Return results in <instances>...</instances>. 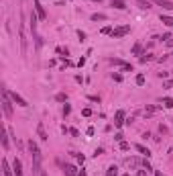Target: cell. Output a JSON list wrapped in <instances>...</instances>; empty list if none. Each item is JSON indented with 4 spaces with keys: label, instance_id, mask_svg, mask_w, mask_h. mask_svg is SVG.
<instances>
[{
    "label": "cell",
    "instance_id": "obj_17",
    "mask_svg": "<svg viewBox=\"0 0 173 176\" xmlns=\"http://www.w3.org/2000/svg\"><path fill=\"white\" fill-rule=\"evenodd\" d=\"M106 19H108V16H106V14H102V12L92 14V21H94V23H98V21H106Z\"/></svg>",
    "mask_w": 173,
    "mask_h": 176
},
{
    "label": "cell",
    "instance_id": "obj_29",
    "mask_svg": "<svg viewBox=\"0 0 173 176\" xmlns=\"http://www.w3.org/2000/svg\"><path fill=\"white\" fill-rule=\"evenodd\" d=\"M69 113H71V107L65 104V107H63V115H69Z\"/></svg>",
    "mask_w": 173,
    "mask_h": 176
},
{
    "label": "cell",
    "instance_id": "obj_21",
    "mask_svg": "<svg viewBox=\"0 0 173 176\" xmlns=\"http://www.w3.org/2000/svg\"><path fill=\"white\" fill-rule=\"evenodd\" d=\"M106 176H118V168H116V166H110V168L106 170Z\"/></svg>",
    "mask_w": 173,
    "mask_h": 176
},
{
    "label": "cell",
    "instance_id": "obj_31",
    "mask_svg": "<svg viewBox=\"0 0 173 176\" xmlns=\"http://www.w3.org/2000/svg\"><path fill=\"white\" fill-rule=\"evenodd\" d=\"M82 115H84V117H90V115H92V109H84Z\"/></svg>",
    "mask_w": 173,
    "mask_h": 176
},
{
    "label": "cell",
    "instance_id": "obj_3",
    "mask_svg": "<svg viewBox=\"0 0 173 176\" xmlns=\"http://www.w3.org/2000/svg\"><path fill=\"white\" fill-rule=\"evenodd\" d=\"M110 64H112V66H120L124 72H132V66H130L129 62L120 59V57H110Z\"/></svg>",
    "mask_w": 173,
    "mask_h": 176
},
{
    "label": "cell",
    "instance_id": "obj_23",
    "mask_svg": "<svg viewBox=\"0 0 173 176\" xmlns=\"http://www.w3.org/2000/svg\"><path fill=\"white\" fill-rule=\"evenodd\" d=\"M134 82H136V86H143V84H145V76H143V74H138Z\"/></svg>",
    "mask_w": 173,
    "mask_h": 176
},
{
    "label": "cell",
    "instance_id": "obj_18",
    "mask_svg": "<svg viewBox=\"0 0 173 176\" xmlns=\"http://www.w3.org/2000/svg\"><path fill=\"white\" fill-rule=\"evenodd\" d=\"M136 4H138V8H143V10H149V8H151V2H147V0H136Z\"/></svg>",
    "mask_w": 173,
    "mask_h": 176
},
{
    "label": "cell",
    "instance_id": "obj_2",
    "mask_svg": "<svg viewBox=\"0 0 173 176\" xmlns=\"http://www.w3.org/2000/svg\"><path fill=\"white\" fill-rule=\"evenodd\" d=\"M2 109H4V115L6 117H12V98L8 94V88L2 90Z\"/></svg>",
    "mask_w": 173,
    "mask_h": 176
},
{
    "label": "cell",
    "instance_id": "obj_11",
    "mask_svg": "<svg viewBox=\"0 0 173 176\" xmlns=\"http://www.w3.org/2000/svg\"><path fill=\"white\" fill-rule=\"evenodd\" d=\"M2 174H4V176H12V174H14V170H10V166H8L6 160H2Z\"/></svg>",
    "mask_w": 173,
    "mask_h": 176
},
{
    "label": "cell",
    "instance_id": "obj_35",
    "mask_svg": "<svg viewBox=\"0 0 173 176\" xmlns=\"http://www.w3.org/2000/svg\"><path fill=\"white\" fill-rule=\"evenodd\" d=\"M136 176H147V172H145V170H138V172H136Z\"/></svg>",
    "mask_w": 173,
    "mask_h": 176
},
{
    "label": "cell",
    "instance_id": "obj_25",
    "mask_svg": "<svg viewBox=\"0 0 173 176\" xmlns=\"http://www.w3.org/2000/svg\"><path fill=\"white\" fill-rule=\"evenodd\" d=\"M161 107H157V104H147V113H155V111H159Z\"/></svg>",
    "mask_w": 173,
    "mask_h": 176
},
{
    "label": "cell",
    "instance_id": "obj_4",
    "mask_svg": "<svg viewBox=\"0 0 173 176\" xmlns=\"http://www.w3.org/2000/svg\"><path fill=\"white\" fill-rule=\"evenodd\" d=\"M8 94H10V98H12V102L14 104H18V107H29V102L18 94V92H14V90H8Z\"/></svg>",
    "mask_w": 173,
    "mask_h": 176
},
{
    "label": "cell",
    "instance_id": "obj_13",
    "mask_svg": "<svg viewBox=\"0 0 173 176\" xmlns=\"http://www.w3.org/2000/svg\"><path fill=\"white\" fill-rule=\"evenodd\" d=\"M37 133H39V137H41L43 141H47V139H49V135L45 133V127H43V123H39V125H37Z\"/></svg>",
    "mask_w": 173,
    "mask_h": 176
},
{
    "label": "cell",
    "instance_id": "obj_39",
    "mask_svg": "<svg viewBox=\"0 0 173 176\" xmlns=\"http://www.w3.org/2000/svg\"><path fill=\"white\" fill-rule=\"evenodd\" d=\"M92 2H102V0H92Z\"/></svg>",
    "mask_w": 173,
    "mask_h": 176
},
{
    "label": "cell",
    "instance_id": "obj_16",
    "mask_svg": "<svg viewBox=\"0 0 173 176\" xmlns=\"http://www.w3.org/2000/svg\"><path fill=\"white\" fill-rule=\"evenodd\" d=\"M161 23H163V25H167V27H173V16L161 14Z\"/></svg>",
    "mask_w": 173,
    "mask_h": 176
},
{
    "label": "cell",
    "instance_id": "obj_28",
    "mask_svg": "<svg viewBox=\"0 0 173 176\" xmlns=\"http://www.w3.org/2000/svg\"><path fill=\"white\" fill-rule=\"evenodd\" d=\"M78 37H80V41H86V33L84 31H78Z\"/></svg>",
    "mask_w": 173,
    "mask_h": 176
},
{
    "label": "cell",
    "instance_id": "obj_5",
    "mask_svg": "<svg viewBox=\"0 0 173 176\" xmlns=\"http://www.w3.org/2000/svg\"><path fill=\"white\" fill-rule=\"evenodd\" d=\"M129 33H130V25H124V27H118V29H114V31H112V39H120V37L129 35Z\"/></svg>",
    "mask_w": 173,
    "mask_h": 176
},
{
    "label": "cell",
    "instance_id": "obj_34",
    "mask_svg": "<svg viewBox=\"0 0 173 176\" xmlns=\"http://www.w3.org/2000/svg\"><path fill=\"white\" fill-rule=\"evenodd\" d=\"M69 133H71L73 137H78V135H80V131H78V129H69Z\"/></svg>",
    "mask_w": 173,
    "mask_h": 176
},
{
    "label": "cell",
    "instance_id": "obj_24",
    "mask_svg": "<svg viewBox=\"0 0 173 176\" xmlns=\"http://www.w3.org/2000/svg\"><path fill=\"white\" fill-rule=\"evenodd\" d=\"M55 100H59V102H65V100H67V94H63V92H59V94L55 96Z\"/></svg>",
    "mask_w": 173,
    "mask_h": 176
},
{
    "label": "cell",
    "instance_id": "obj_37",
    "mask_svg": "<svg viewBox=\"0 0 173 176\" xmlns=\"http://www.w3.org/2000/svg\"><path fill=\"white\" fill-rule=\"evenodd\" d=\"M78 176H86V170H84V168H82V170H80V172H78Z\"/></svg>",
    "mask_w": 173,
    "mask_h": 176
},
{
    "label": "cell",
    "instance_id": "obj_6",
    "mask_svg": "<svg viewBox=\"0 0 173 176\" xmlns=\"http://www.w3.org/2000/svg\"><path fill=\"white\" fill-rule=\"evenodd\" d=\"M12 170H14V176H25V174H23V164H20L18 158H14V162H12Z\"/></svg>",
    "mask_w": 173,
    "mask_h": 176
},
{
    "label": "cell",
    "instance_id": "obj_36",
    "mask_svg": "<svg viewBox=\"0 0 173 176\" xmlns=\"http://www.w3.org/2000/svg\"><path fill=\"white\" fill-rule=\"evenodd\" d=\"M165 43H167V47H173V37L169 39V41H165Z\"/></svg>",
    "mask_w": 173,
    "mask_h": 176
},
{
    "label": "cell",
    "instance_id": "obj_10",
    "mask_svg": "<svg viewBox=\"0 0 173 176\" xmlns=\"http://www.w3.org/2000/svg\"><path fill=\"white\" fill-rule=\"evenodd\" d=\"M35 10H37L39 19H47V14H45V10H43V6H41V2H39V0H35Z\"/></svg>",
    "mask_w": 173,
    "mask_h": 176
},
{
    "label": "cell",
    "instance_id": "obj_12",
    "mask_svg": "<svg viewBox=\"0 0 173 176\" xmlns=\"http://www.w3.org/2000/svg\"><path fill=\"white\" fill-rule=\"evenodd\" d=\"M110 6H114L116 10H124V8H126L124 0H112V2H110Z\"/></svg>",
    "mask_w": 173,
    "mask_h": 176
},
{
    "label": "cell",
    "instance_id": "obj_7",
    "mask_svg": "<svg viewBox=\"0 0 173 176\" xmlns=\"http://www.w3.org/2000/svg\"><path fill=\"white\" fill-rule=\"evenodd\" d=\"M63 172H65V176H78L80 170H78L76 166H71V164H65V166H63Z\"/></svg>",
    "mask_w": 173,
    "mask_h": 176
},
{
    "label": "cell",
    "instance_id": "obj_32",
    "mask_svg": "<svg viewBox=\"0 0 173 176\" xmlns=\"http://www.w3.org/2000/svg\"><path fill=\"white\" fill-rule=\"evenodd\" d=\"M112 78H114L116 82H120V80H122V76H120V74H112Z\"/></svg>",
    "mask_w": 173,
    "mask_h": 176
},
{
    "label": "cell",
    "instance_id": "obj_15",
    "mask_svg": "<svg viewBox=\"0 0 173 176\" xmlns=\"http://www.w3.org/2000/svg\"><path fill=\"white\" fill-rule=\"evenodd\" d=\"M132 55H143V43H134V47H132Z\"/></svg>",
    "mask_w": 173,
    "mask_h": 176
},
{
    "label": "cell",
    "instance_id": "obj_9",
    "mask_svg": "<svg viewBox=\"0 0 173 176\" xmlns=\"http://www.w3.org/2000/svg\"><path fill=\"white\" fill-rule=\"evenodd\" d=\"M114 125H116V127H122V125H124V111H118V113H116Z\"/></svg>",
    "mask_w": 173,
    "mask_h": 176
},
{
    "label": "cell",
    "instance_id": "obj_19",
    "mask_svg": "<svg viewBox=\"0 0 173 176\" xmlns=\"http://www.w3.org/2000/svg\"><path fill=\"white\" fill-rule=\"evenodd\" d=\"M8 135H10L8 131L2 133V147H4V150H8Z\"/></svg>",
    "mask_w": 173,
    "mask_h": 176
},
{
    "label": "cell",
    "instance_id": "obj_8",
    "mask_svg": "<svg viewBox=\"0 0 173 176\" xmlns=\"http://www.w3.org/2000/svg\"><path fill=\"white\" fill-rule=\"evenodd\" d=\"M155 4L161 6V8H165V10H173V2L171 0H155Z\"/></svg>",
    "mask_w": 173,
    "mask_h": 176
},
{
    "label": "cell",
    "instance_id": "obj_38",
    "mask_svg": "<svg viewBox=\"0 0 173 176\" xmlns=\"http://www.w3.org/2000/svg\"><path fill=\"white\" fill-rule=\"evenodd\" d=\"M41 176H47V172H41Z\"/></svg>",
    "mask_w": 173,
    "mask_h": 176
},
{
    "label": "cell",
    "instance_id": "obj_27",
    "mask_svg": "<svg viewBox=\"0 0 173 176\" xmlns=\"http://www.w3.org/2000/svg\"><path fill=\"white\" fill-rule=\"evenodd\" d=\"M129 147H130V145H129V143H126V141H120V150H122V152H126Z\"/></svg>",
    "mask_w": 173,
    "mask_h": 176
},
{
    "label": "cell",
    "instance_id": "obj_14",
    "mask_svg": "<svg viewBox=\"0 0 173 176\" xmlns=\"http://www.w3.org/2000/svg\"><path fill=\"white\" fill-rule=\"evenodd\" d=\"M134 150H136L138 154H143V156H147V158L151 156V152H149V150H147L145 145H141V143H136V145H134Z\"/></svg>",
    "mask_w": 173,
    "mask_h": 176
},
{
    "label": "cell",
    "instance_id": "obj_22",
    "mask_svg": "<svg viewBox=\"0 0 173 176\" xmlns=\"http://www.w3.org/2000/svg\"><path fill=\"white\" fill-rule=\"evenodd\" d=\"M138 59H141V64H147V62H151V59H153V55H151V53H143Z\"/></svg>",
    "mask_w": 173,
    "mask_h": 176
},
{
    "label": "cell",
    "instance_id": "obj_20",
    "mask_svg": "<svg viewBox=\"0 0 173 176\" xmlns=\"http://www.w3.org/2000/svg\"><path fill=\"white\" fill-rule=\"evenodd\" d=\"M163 107H165V109H173V98L165 96V98H163Z\"/></svg>",
    "mask_w": 173,
    "mask_h": 176
},
{
    "label": "cell",
    "instance_id": "obj_1",
    "mask_svg": "<svg viewBox=\"0 0 173 176\" xmlns=\"http://www.w3.org/2000/svg\"><path fill=\"white\" fill-rule=\"evenodd\" d=\"M29 152H31V158H33V174L43 172V170H41V150H39V145H37L33 139L29 141Z\"/></svg>",
    "mask_w": 173,
    "mask_h": 176
},
{
    "label": "cell",
    "instance_id": "obj_26",
    "mask_svg": "<svg viewBox=\"0 0 173 176\" xmlns=\"http://www.w3.org/2000/svg\"><path fill=\"white\" fill-rule=\"evenodd\" d=\"M76 160H78L80 164H84V160H86V156H84V154H76Z\"/></svg>",
    "mask_w": 173,
    "mask_h": 176
},
{
    "label": "cell",
    "instance_id": "obj_33",
    "mask_svg": "<svg viewBox=\"0 0 173 176\" xmlns=\"http://www.w3.org/2000/svg\"><path fill=\"white\" fill-rule=\"evenodd\" d=\"M159 131H161V133H167V127H165V125L161 123V125H159Z\"/></svg>",
    "mask_w": 173,
    "mask_h": 176
},
{
    "label": "cell",
    "instance_id": "obj_30",
    "mask_svg": "<svg viewBox=\"0 0 173 176\" xmlns=\"http://www.w3.org/2000/svg\"><path fill=\"white\" fill-rule=\"evenodd\" d=\"M114 139H116V141H124V135H122V133H116Z\"/></svg>",
    "mask_w": 173,
    "mask_h": 176
}]
</instances>
